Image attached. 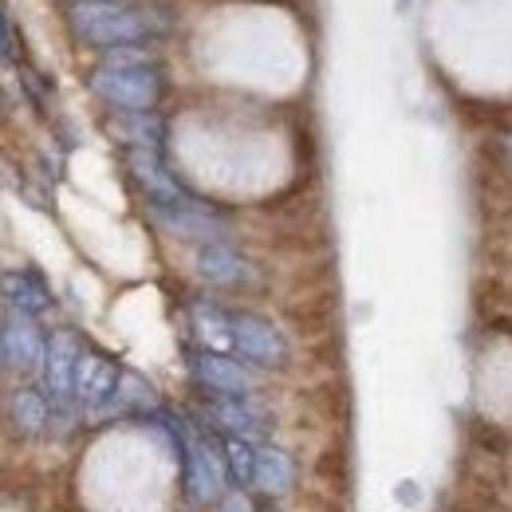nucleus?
I'll list each match as a JSON object with an SVG mask.
<instances>
[{"instance_id":"9b49d317","label":"nucleus","mask_w":512,"mask_h":512,"mask_svg":"<svg viewBox=\"0 0 512 512\" xmlns=\"http://www.w3.org/2000/svg\"><path fill=\"white\" fill-rule=\"evenodd\" d=\"M111 134H119L134 150H154L162 138V119H154L146 111H130L123 119H111Z\"/></svg>"},{"instance_id":"2eb2a0df","label":"nucleus","mask_w":512,"mask_h":512,"mask_svg":"<svg viewBox=\"0 0 512 512\" xmlns=\"http://www.w3.org/2000/svg\"><path fill=\"white\" fill-rule=\"evenodd\" d=\"M12 56V32H8V16L0 12V60Z\"/></svg>"},{"instance_id":"6e6552de","label":"nucleus","mask_w":512,"mask_h":512,"mask_svg":"<svg viewBox=\"0 0 512 512\" xmlns=\"http://www.w3.org/2000/svg\"><path fill=\"white\" fill-rule=\"evenodd\" d=\"M197 268H201V276H209L217 284H237V280L249 276V264L225 245H205L197 253Z\"/></svg>"},{"instance_id":"20e7f679","label":"nucleus","mask_w":512,"mask_h":512,"mask_svg":"<svg viewBox=\"0 0 512 512\" xmlns=\"http://www.w3.org/2000/svg\"><path fill=\"white\" fill-rule=\"evenodd\" d=\"M71 386L79 390V398H83L87 406H99V402H107V398H119V371H115L111 359H103V355H83V351H79Z\"/></svg>"},{"instance_id":"dca6fc26","label":"nucleus","mask_w":512,"mask_h":512,"mask_svg":"<svg viewBox=\"0 0 512 512\" xmlns=\"http://www.w3.org/2000/svg\"><path fill=\"white\" fill-rule=\"evenodd\" d=\"M71 4H115V0H71Z\"/></svg>"},{"instance_id":"f8f14e48","label":"nucleus","mask_w":512,"mask_h":512,"mask_svg":"<svg viewBox=\"0 0 512 512\" xmlns=\"http://www.w3.org/2000/svg\"><path fill=\"white\" fill-rule=\"evenodd\" d=\"M253 477L280 493V489H288V481H292V465H288V457H280V453H260Z\"/></svg>"},{"instance_id":"ddd939ff","label":"nucleus","mask_w":512,"mask_h":512,"mask_svg":"<svg viewBox=\"0 0 512 512\" xmlns=\"http://www.w3.org/2000/svg\"><path fill=\"white\" fill-rule=\"evenodd\" d=\"M44 414H48V406H44L40 394H16V418H20L28 430H40V426H44Z\"/></svg>"},{"instance_id":"9d476101","label":"nucleus","mask_w":512,"mask_h":512,"mask_svg":"<svg viewBox=\"0 0 512 512\" xmlns=\"http://www.w3.org/2000/svg\"><path fill=\"white\" fill-rule=\"evenodd\" d=\"M209 414H213L225 430H233V434H260V430H264V414L253 410L249 402H241V394H237V398H217V402L209 406Z\"/></svg>"},{"instance_id":"4468645a","label":"nucleus","mask_w":512,"mask_h":512,"mask_svg":"<svg viewBox=\"0 0 512 512\" xmlns=\"http://www.w3.org/2000/svg\"><path fill=\"white\" fill-rule=\"evenodd\" d=\"M225 453H229V465H233V473H237L241 481H253V469H256V453H253V449L245 446V442H237V438H233V442L225 446Z\"/></svg>"},{"instance_id":"39448f33","label":"nucleus","mask_w":512,"mask_h":512,"mask_svg":"<svg viewBox=\"0 0 512 512\" xmlns=\"http://www.w3.org/2000/svg\"><path fill=\"white\" fill-rule=\"evenodd\" d=\"M75 359H79V343H75V335H67V331H60V335L44 347V386H48L52 398H67V394H71Z\"/></svg>"},{"instance_id":"f257e3e1","label":"nucleus","mask_w":512,"mask_h":512,"mask_svg":"<svg viewBox=\"0 0 512 512\" xmlns=\"http://www.w3.org/2000/svg\"><path fill=\"white\" fill-rule=\"evenodd\" d=\"M71 28L99 44V48H119L146 40L166 28V20L150 8H123V4H71Z\"/></svg>"},{"instance_id":"0eeeda50","label":"nucleus","mask_w":512,"mask_h":512,"mask_svg":"<svg viewBox=\"0 0 512 512\" xmlns=\"http://www.w3.org/2000/svg\"><path fill=\"white\" fill-rule=\"evenodd\" d=\"M193 371H197L201 383H209L213 390H225V394H241V390L253 386V371H245L241 363H233L225 355H213V351L197 355L193 359Z\"/></svg>"},{"instance_id":"1a4fd4ad","label":"nucleus","mask_w":512,"mask_h":512,"mask_svg":"<svg viewBox=\"0 0 512 512\" xmlns=\"http://www.w3.org/2000/svg\"><path fill=\"white\" fill-rule=\"evenodd\" d=\"M0 288H4V296L12 300V308H16L20 316H32V312L48 308V292H44V284H40L32 272H8V276L0 280Z\"/></svg>"},{"instance_id":"423d86ee","label":"nucleus","mask_w":512,"mask_h":512,"mask_svg":"<svg viewBox=\"0 0 512 512\" xmlns=\"http://www.w3.org/2000/svg\"><path fill=\"white\" fill-rule=\"evenodd\" d=\"M0 343H4V355H8L16 367H24V371H32V367L44 359V339H40L36 323L28 320V316H20V312H12V320L4 327Z\"/></svg>"},{"instance_id":"f3484780","label":"nucleus","mask_w":512,"mask_h":512,"mask_svg":"<svg viewBox=\"0 0 512 512\" xmlns=\"http://www.w3.org/2000/svg\"><path fill=\"white\" fill-rule=\"evenodd\" d=\"M0 359H4V343H0Z\"/></svg>"},{"instance_id":"f03ea898","label":"nucleus","mask_w":512,"mask_h":512,"mask_svg":"<svg viewBox=\"0 0 512 512\" xmlns=\"http://www.w3.org/2000/svg\"><path fill=\"white\" fill-rule=\"evenodd\" d=\"M91 87L123 111H150L162 95V75L146 64H115L95 71Z\"/></svg>"},{"instance_id":"7ed1b4c3","label":"nucleus","mask_w":512,"mask_h":512,"mask_svg":"<svg viewBox=\"0 0 512 512\" xmlns=\"http://www.w3.org/2000/svg\"><path fill=\"white\" fill-rule=\"evenodd\" d=\"M229 347H237L249 363H284L288 359V343L284 335L260 316H249V312H229Z\"/></svg>"}]
</instances>
